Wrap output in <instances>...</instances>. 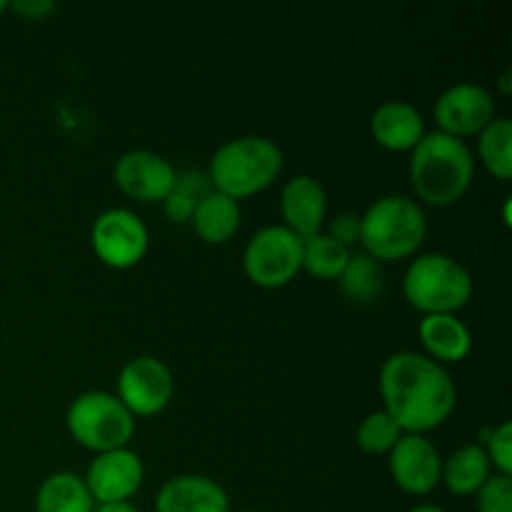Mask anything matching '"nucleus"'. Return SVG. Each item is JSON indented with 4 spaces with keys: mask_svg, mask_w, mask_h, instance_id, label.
Returning <instances> with one entry per match:
<instances>
[{
    "mask_svg": "<svg viewBox=\"0 0 512 512\" xmlns=\"http://www.w3.org/2000/svg\"><path fill=\"white\" fill-rule=\"evenodd\" d=\"M383 410L405 435H425L440 428L458 405V388L440 363L428 355L403 350L380 368Z\"/></svg>",
    "mask_w": 512,
    "mask_h": 512,
    "instance_id": "f257e3e1",
    "label": "nucleus"
},
{
    "mask_svg": "<svg viewBox=\"0 0 512 512\" xmlns=\"http://www.w3.org/2000/svg\"><path fill=\"white\" fill-rule=\"evenodd\" d=\"M473 180L475 158L465 140L435 130L410 150V185L423 203L435 208L458 203Z\"/></svg>",
    "mask_w": 512,
    "mask_h": 512,
    "instance_id": "f03ea898",
    "label": "nucleus"
},
{
    "mask_svg": "<svg viewBox=\"0 0 512 512\" xmlns=\"http://www.w3.org/2000/svg\"><path fill=\"white\" fill-rule=\"evenodd\" d=\"M428 235V218L418 200L408 195H385L360 215V245L365 255L395 263L418 253Z\"/></svg>",
    "mask_w": 512,
    "mask_h": 512,
    "instance_id": "7ed1b4c3",
    "label": "nucleus"
},
{
    "mask_svg": "<svg viewBox=\"0 0 512 512\" xmlns=\"http://www.w3.org/2000/svg\"><path fill=\"white\" fill-rule=\"evenodd\" d=\"M280 170L283 153L273 140L263 135H243L215 150L208 178L213 190L233 200H243L270 188Z\"/></svg>",
    "mask_w": 512,
    "mask_h": 512,
    "instance_id": "20e7f679",
    "label": "nucleus"
},
{
    "mask_svg": "<svg viewBox=\"0 0 512 512\" xmlns=\"http://www.w3.org/2000/svg\"><path fill=\"white\" fill-rule=\"evenodd\" d=\"M403 295L423 315H458L473 298V275L445 253L420 255L405 270Z\"/></svg>",
    "mask_w": 512,
    "mask_h": 512,
    "instance_id": "39448f33",
    "label": "nucleus"
},
{
    "mask_svg": "<svg viewBox=\"0 0 512 512\" xmlns=\"http://www.w3.org/2000/svg\"><path fill=\"white\" fill-rule=\"evenodd\" d=\"M68 433L85 450L95 455L128 448L135 433V418L118 400V395L105 390H90L78 395L65 413Z\"/></svg>",
    "mask_w": 512,
    "mask_h": 512,
    "instance_id": "423d86ee",
    "label": "nucleus"
},
{
    "mask_svg": "<svg viewBox=\"0 0 512 512\" xmlns=\"http://www.w3.org/2000/svg\"><path fill=\"white\" fill-rule=\"evenodd\" d=\"M243 270L258 288H285L303 270V238L285 225L260 228L245 245Z\"/></svg>",
    "mask_w": 512,
    "mask_h": 512,
    "instance_id": "0eeeda50",
    "label": "nucleus"
},
{
    "mask_svg": "<svg viewBox=\"0 0 512 512\" xmlns=\"http://www.w3.org/2000/svg\"><path fill=\"white\" fill-rule=\"evenodd\" d=\"M90 245L103 265L113 270L135 268L150 248L148 225L128 208H110L98 215L90 230Z\"/></svg>",
    "mask_w": 512,
    "mask_h": 512,
    "instance_id": "6e6552de",
    "label": "nucleus"
},
{
    "mask_svg": "<svg viewBox=\"0 0 512 512\" xmlns=\"http://www.w3.org/2000/svg\"><path fill=\"white\" fill-rule=\"evenodd\" d=\"M175 393L173 373L163 360L140 355L128 360L118 375V400L133 418H153L170 405Z\"/></svg>",
    "mask_w": 512,
    "mask_h": 512,
    "instance_id": "1a4fd4ad",
    "label": "nucleus"
},
{
    "mask_svg": "<svg viewBox=\"0 0 512 512\" xmlns=\"http://www.w3.org/2000/svg\"><path fill=\"white\" fill-rule=\"evenodd\" d=\"M435 123L438 133L450 138H473L495 120V100L485 85L455 83L435 100Z\"/></svg>",
    "mask_w": 512,
    "mask_h": 512,
    "instance_id": "9d476101",
    "label": "nucleus"
},
{
    "mask_svg": "<svg viewBox=\"0 0 512 512\" xmlns=\"http://www.w3.org/2000/svg\"><path fill=\"white\" fill-rule=\"evenodd\" d=\"M83 480L88 485L90 495H93L95 505L130 503L133 495L143 488V460L130 448L100 453L95 455Z\"/></svg>",
    "mask_w": 512,
    "mask_h": 512,
    "instance_id": "9b49d317",
    "label": "nucleus"
},
{
    "mask_svg": "<svg viewBox=\"0 0 512 512\" xmlns=\"http://www.w3.org/2000/svg\"><path fill=\"white\" fill-rule=\"evenodd\" d=\"M120 193L138 203H163L173 190L178 173L163 155L153 150H128L113 168Z\"/></svg>",
    "mask_w": 512,
    "mask_h": 512,
    "instance_id": "f8f14e48",
    "label": "nucleus"
},
{
    "mask_svg": "<svg viewBox=\"0 0 512 512\" xmlns=\"http://www.w3.org/2000/svg\"><path fill=\"white\" fill-rule=\"evenodd\" d=\"M395 485L408 495H428L440 485L443 458L425 435H403L388 453Z\"/></svg>",
    "mask_w": 512,
    "mask_h": 512,
    "instance_id": "ddd939ff",
    "label": "nucleus"
},
{
    "mask_svg": "<svg viewBox=\"0 0 512 512\" xmlns=\"http://www.w3.org/2000/svg\"><path fill=\"white\" fill-rule=\"evenodd\" d=\"M280 213L285 228L293 230L298 238L308 240L323 233L325 215H328V195L320 180L313 175H295L280 193Z\"/></svg>",
    "mask_w": 512,
    "mask_h": 512,
    "instance_id": "4468645a",
    "label": "nucleus"
},
{
    "mask_svg": "<svg viewBox=\"0 0 512 512\" xmlns=\"http://www.w3.org/2000/svg\"><path fill=\"white\" fill-rule=\"evenodd\" d=\"M155 512H230V498L213 478L175 475L155 495Z\"/></svg>",
    "mask_w": 512,
    "mask_h": 512,
    "instance_id": "2eb2a0df",
    "label": "nucleus"
},
{
    "mask_svg": "<svg viewBox=\"0 0 512 512\" xmlns=\"http://www.w3.org/2000/svg\"><path fill=\"white\" fill-rule=\"evenodd\" d=\"M370 133L380 148L410 153L425 138L423 113L405 100H388L373 113Z\"/></svg>",
    "mask_w": 512,
    "mask_h": 512,
    "instance_id": "dca6fc26",
    "label": "nucleus"
},
{
    "mask_svg": "<svg viewBox=\"0 0 512 512\" xmlns=\"http://www.w3.org/2000/svg\"><path fill=\"white\" fill-rule=\"evenodd\" d=\"M425 355L435 363H460L473 350V333L458 315H423L418 325Z\"/></svg>",
    "mask_w": 512,
    "mask_h": 512,
    "instance_id": "f3484780",
    "label": "nucleus"
},
{
    "mask_svg": "<svg viewBox=\"0 0 512 512\" xmlns=\"http://www.w3.org/2000/svg\"><path fill=\"white\" fill-rule=\"evenodd\" d=\"M240 220H243V213H240L238 200L228 198L218 190H210L205 198H200L190 215V223H193L198 238L210 245L228 243L240 230Z\"/></svg>",
    "mask_w": 512,
    "mask_h": 512,
    "instance_id": "a211bd4d",
    "label": "nucleus"
},
{
    "mask_svg": "<svg viewBox=\"0 0 512 512\" xmlns=\"http://www.w3.org/2000/svg\"><path fill=\"white\" fill-rule=\"evenodd\" d=\"M493 475V465H490L488 453L483 445H463L455 453H450L443 460V473H440V483L460 498H470L478 493Z\"/></svg>",
    "mask_w": 512,
    "mask_h": 512,
    "instance_id": "6ab92c4d",
    "label": "nucleus"
},
{
    "mask_svg": "<svg viewBox=\"0 0 512 512\" xmlns=\"http://www.w3.org/2000/svg\"><path fill=\"white\" fill-rule=\"evenodd\" d=\"M95 500L75 473H53L35 493V512H93Z\"/></svg>",
    "mask_w": 512,
    "mask_h": 512,
    "instance_id": "aec40b11",
    "label": "nucleus"
},
{
    "mask_svg": "<svg viewBox=\"0 0 512 512\" xmlns=\"http://www.w3.org/2000/svg\"><path fill=\"white\" fill-rule=\"evenodd\" d=\"M338 283L350 303H373V300H378L385 290L383 265L365 253L350 255L348 265H345V270L340 273Z\"/></svg>",
    "mask_w": 512,
    "mask_h": 512,
    "instance_id": "412c9836",
    "label": "nucleus"
},
{
    "mask_svg": "<svg viewBox=\"0 0 512 512\" xmlns=\"http://www.w3.org/2000/svg\"><path fill=\"white\" fill-rule=\"evenodd\" d=\"M478 158L490 175L498 180L512 178V120L495 118L478 135Z\"/></svg>",
    "mask_w": 512,
    "mask_h": 512,
    "instance_id": "4be33fe9",
    "label": "nucleus"
},
{
    "mask_svg": "<svg viewBox=\"0 0 512 512\" xmlns=\"http://www.w3.org/2000/svg\"><path fill=\"white\" fill-rule=\"evenodd\" d=\"M350 248L340 245L328 233L303 240V270L318 280H338L350 260Z\"/></svg>",
    "mask_w": 512,
    "mask_h": 512,
    "instance_id": "5701e85b",
    "label": "nucleus"
},
{
    "mask_svg": "<svg viewBox=\"0 0 512 512\" xmlns=\"http://www.w3.org/2000/svg\"><path fill=\"white\" fill-rule=\"evenodd\" d=\"M213 190L210 185V178L203 173H185L175 178L173 190H170L168 198L163 200L165 215L175 223H188L190 215H193L195 205L200 203V198Z\"/></svg>",
    "mask_w": 512,
    "mask_h": 512,
    "instance_id": "b1692460",
    "label": "nucleus"
},
{
    "mask_svg": "<svg viewBox=\"0 0 512 512\" xmlns=\"http://www.w3.org/2000/svg\"><path fill=\"white\" fill-rule=\"evenodd\" d=\"M403 430L398 428L393 418H390L385 410H375V413L365 415L363 423L358 425V448L368 455H388L395 448L400 438H403Z\"/></svg>",
    "mask_w": 512,
    "mask_h": 512,
    "instance_id": "393cba45",
    "label": "nucleus"
},
{
    "mask_svg": "<svg viewBox=\"0 0 512 512\" xmlns=\"http://www.w3.org/2000/svg\"><path fill=\"white\" fill-rule=\"evenodd\" d=\"M485 453H488L490 465L498 470V475L512 478V423L505 420L498 428H490L485 435Z\"/></svg>",
    "mask_w": 512,
    "mask_h": 512,
    "instance_id": "a878e982",
    "label": "nucleus"
},
{
    "mask_svg": "<svg viewBox=\"0 0 512 512\" xmlns=\"http://www.w3.org/2000/svg\"><path fill=\"white\" fill-rule=\"evenodd\" d=\"M478 512H512V478L490 475L488 483L475 493Z\"/></svg>",
    "mask_w": 512,
    "mask_h": 512,
    "instance_id": "bb28decb",
    "label": "nucleus"
},
{
    "mask_svg": "<svg viewBox=\"0 0 512 512\" xmlns=\"http://www.w3.org/2000/svg\"><path fill=\"white\" fill-rule=\"evenodd\" d=\"M328 235L330 238L338 240L340 245H345V248L360 243V215H355V213L335 215L333 223H330Z\"/></svg>",
    "mask_w": 512,
    "mask_h": 512,
    "instance_id": "cd10ccee",
    "label": "nucleus"
},
{
    "mask_svg": "<svg viewBox=\"0 0 512 512\" xmlns=\"http://www.w3.org/2000/svg\"><path fill=\"white\" fill-rule=\"evenodd\" d=\"M8 10H13L25 20H43L45 15L53 13L55 3H50V0H15V3H8Z\"/></svg>",
    "mask_w": 512,
    "mask_h": 512,
    "instance_id": "c85d7f7f",
    "label": "nucleus"
},
{
    "mask_svg": "<svg viewBox=\"0 0 512 512\" xmlns=\"http://www.w3.org/2000/svg\"><path fill=\"white\" fill-rule=\"evenodd\" d=\"M93 512H140L133 503H105V505H95Z\"/></svg>",
    "mask_w": 512,
    "mask_h": 512,
    "instance_id": "c756f323",
    "label": "nucleus"
},
{
    "mask_svg": "<svg viewBox=\"0 0 512 512\" xmlns=\"http://www.w3.org/2000/svg\"><path fill=\"white\" fill-rule=\"evenodd\" d=\"M408 512H448V510H443V508H440V505L423 503V505H415V508H410Z\"/></svg>",
    "mask_w": 512,
    "mask_h": 512,
    "instance_id": "7c9ffc66",
    "label": "nucleus"
},
{
    "mask_svg": "<svg viewBox=\"0 0 512 512\" xmlns=\"http://www.w3.org/2000/svg\"><path fill=\"white\" fill-rule=\"evenodd\" d=\"M508 80H510V70H505L503 78H500V85H503V93H505V95H510V90H508Z\"/></svg>",
    "mask_w": 512,
    "mask_h": 512,
    "instance_id": "2f4dec72",
    "label": "nucleus"
},
{
    "mask_svg": "<svg viewBox=\"0 0 512 512\" xmlns=\"http://www.w3.org/2000/svg\"><path fill=\"white\" fill-rule=\"evenodd\" d=\"M5 10H8V3H5V0H0V15H3Z\"/></svg>",
    "mask_w": 512,
    "mask_h": 512,
    "instance_id": "473e14b6",
    "label": "nucleus"
},
{
    "mask_svg": "<svg viewBox=\"0 0 512 512\" xmlns=\"http://www.w3.org/2000/svg\"><path fill=\"white\" fill-rule=\"evenodd\" d=\"M240 512H263V510H240Z\"/></svg>",
    "mask_w": 512,
    "mask_h": 512,
    "instance_id": "72a5a7b5",
    "label": "nucleus"
}]
</instances>
